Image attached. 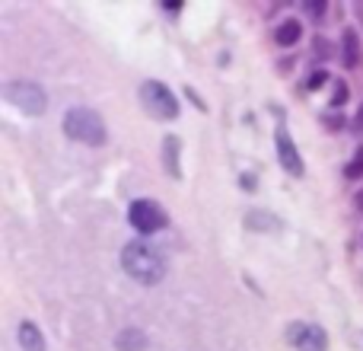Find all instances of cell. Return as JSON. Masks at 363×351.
I'll list each match as a JSON object with an SVG mask.
<instances>
[{"label":"cell","instance_id":"7","mask_svg":"<svg viewBox=\"0 0 363 351\" xmlns=\"http://www.w3.org/2000/svg\"><path fill=\"white\" fill-rule=\"evenodd\" d=\"M277 160H281V166L290 176H303L300 151H296V144H294V138H290L287 128H277Z\"/></svg>","mask_w":363,"mask_h":351},{"label":"cell","instance_id":"14","mask_svg":"<svg viewBox=\"0 0 363 351\" xmlns=\"http://www.w3.org/2000/svg\"><path fill=\"white\" fill-rule=\"evenodd\" d=\"M345 102H347V87L338 83V87H335V106H345Z\"/></svg>","mask_w":363,"mask_h":351},{"label":"cell","instance_id":"3","mask_svg":"<svg viewBox=\"0 0 363 351\" xmlns=\"http://www.w3.org/2000/svg\"><path fill=\"white\" fill-rule=\"evenodd\" d=\"M4 96H6V102H13V106H16L19 112H26V115H42L45 106H48L45 90L38 87V83H32V80H10L4 87Z\"/></svg>","mask_w":363,"mask_h":351},{"label":"cell","instance_id":"4","mask_svg":"<svg viewBox=\"0 0 363 351\" xmlns=\"http://www.w3.org/2000/svg\"><path fill=\"white\" fill-rule=\"evenodd\" d=\"M140 99H144L147 112L157 115V119L172 122L179 115V99L163 87V83H157V80H147L144 87H140Z\"/></svg>","mask_w":363,"mask_h":351},{"label":"cell","instance_id":"10","mask_svg":"<svg viewBox=\"0 0 363 351\" xmlns=\"http://www.w3.org/2000/svg\"><path fill=\"white\" fill-rule=\"evenodd\" d=\"M163 160H166V173H169L172 179H179L182 166H179V141L176 138H166L163 141Z\"/></svg>","mask_w":363,"mask_h":351},{"label":"cell","instance_id":"6","mask_svg":"<svg viewBox=\"0 0 363 351\" xmlns=\"http://www.w3.org/2000/svg\"><path fill=\"white\" fill-rule=\"evenodd\" d=\"M290 342L296 345V351H325L328 348V339L322 333V326H290Z\"/></svg>","mask_w":363,"mask_h":351},{"label":"cell","instance_id":"15","mask_svg":"<svg viewBox=\"0 0 363 351\" xmlns=\"http://www.w3.org/2000/svg\"><path fill=\"white\" fill-rule=\"evenodd\" d=\"M325 77H328V74H325V70H319V74H313V80H309V83H306V90H319V87H322V83H325Z\"/></svg>","mask_w":363,"mask_h":351},{"label":"cell","instance_id":"16","mask_svg":"<svg viewBox=\"0 0 363 351\" xmlns=\"http://www.w3.org/2000/svg\"><path fill=\"white\" fill-rule=\"evenodd\" d=\"M315 55L328 58V42H325V38H315Z\"/></svg>","mask_w":363,"mask_h":351},{"label":"cell","instance_id":"11","mask_svg":"<svg viewBox=\"0 0 363 351\" xmlns=\"http://www.w3.org/2000/svg\"><path fill=\"white\" fill-rule=\"evenodd\" d=\"M118 348L121 351H144L147 348V335L140 329H125L118 335Z\"/></svg>","mask_w":363,"mask_h":351},{"label":"cell","instance_id":"17","mask_svg":"<svg viewBox=\"0 0 363 351\" xmlns=\"http://www.w3.org/2000/svg\"><path fill=\"white\" fill-rule=\"evenodd\" d=\"M303 10H309V13L319 16V13H325V4H303Z\"/></svg>","mask_w":363,"mask_h":351},{"label":"cell","instance_id":"12","mask_svg":"<svg viewBox=\"0 0 363 351\" xmlns=\"http://www.w3.org/2000/svg\"><path fill=\"white\" fill-rule=\"evenodd\" d=\"M303 36V26L296 23V19H284L281 29H277V42L284 45V48H290V45H296V38Z\"/></svg>","mask_w":363,"mask_h":351},{"label":"cell","instance_id":"2","mask_svg":"<svg viewBox=\"0 0 363 351\" xmlns=\"http://www.w3.org/2000/svg\"><path fill=\"white\" fill-rule=\"evenodd\" d=\"M64 134H67L70 141H83V144H89V147L106 144V138H108L106 122L99 119V112H93V109H86V106H77L64 115Z\"/></svg>","mask_w":363,"mask_h":351},{"label":"cell","instance_id":"5","mask_svg":"<svg viewBox=\"0 0 363 351\" xmlns=\"http://www.w3.org/2000/svg\"><path fill=\"white\" fill-rule=\"evenodd\" d=\"M128 220H131V227L138 233H144V237H150V233H157V230H163L166 227V211L157 205V201H150V198H138L131 207H128Z\"/></svg>","mask_w":363,"mask_h":351},{"label":"cell","instance_id":"9","mask_svg":"<svg viewBox=\"0 0 363 351\" xmlns=\"http://www.w3.org/2000/svg\"><path fill=\"white\" fill-rule=\"evenodd\" d=\"M19 345H23V351H45V335L38 333L35 323H23L19 326Z\"/></svg>","mask_w":363,"mask_h":351},{"label":"cell","instance_id":"8","mask_svg":"<svg viewBox=\"0 0 363 351\" xmlns=\"http://www.w3.org/2000/svg\"><path fill=\"white\" fill-rule=\"evenodd\" d=\"M341 61H345V68H360L363 61V48H360V38L354 29H345V36H341Z\"/></svg>","mask_w":363,"mask_h":351},{"label":"cell","instance_id":"19","mask_svg":"<svg viewBox=\"0 0 363 351\" xmlns=\"http://www.w3.org/2000/svg\"><path fill=\"white\" fill-rule=\"evenodd\" d=\"M354 205H357V207H360V211H363V188H360V192H357V195H354Z\"/></svg>","mask_w":363,"mask_h":351},{"label":"cell","instance_id":"1","mask_svg":"<svg viewBox=\"0 0 363 351\" xmlns=\"http://www.w3.org/2000/svg\"><path fill=\"white\" fill-rule=\"evenodd\" d=\"M121 269L140 284H160L166 275L163 256H160L153 246L140 243V239H134V243H128L125 249H121Z\"/></svg>","mask_w":363,"mask_h":351},{"label":"cell","instance_id":"13","mask_svg":"<svg viewBox=\"0 0 363 351\" xmlns=\"http://www.w3.org/2000/svg\"><path fill=\"white\" fill-rule=\"evenodd\" d=\"M347 179H360V176H363V147H360V151H357V157H354L351 160V163H347Z\"/></svg>","mask_w":363,"mask_h":351},{"label":"cell","instance_id":"18","mask_svg":"<svg viewBox=\"0 0 363 351\" xmlns=\"http://www.w3.org/2000/svg\"><path fill=\"white\" fill-rule=\"evenodd\" d=\"M354 131H360V134H363V106L357 109V115H354Z\"/></svg>","mask_w":363,"mask_h":351}]
</instances>
